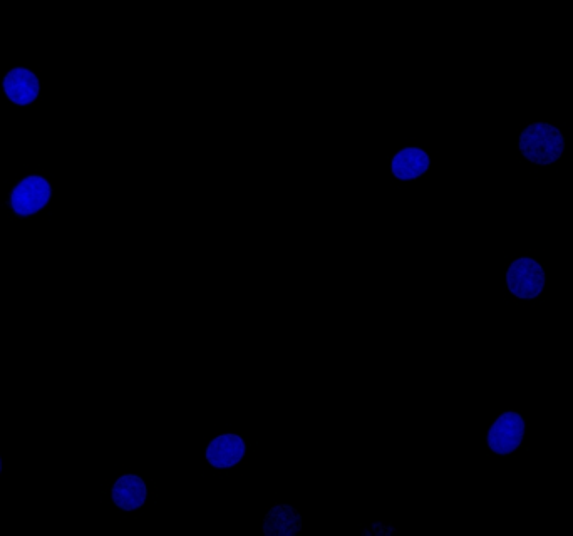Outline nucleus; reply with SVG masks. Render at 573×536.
I'll use <instances>...</instances> for the list:
<instances>
[{
  "instance_id": "10",
  "label": "nucleus",
  "mask_w": 573,
  "mask_h": 536,
  "mask_svg": "<svg viewBox=\"0 0 573 536\" xmlns=\"http://www.w3.org/2000/svg\"><path fill=\"white\" fill-rule=\"evenodd\" d=\"M0 473H2V459H0Z\"/></svg>"
},
{
  "instance_id": "8",
  "label": "nucleus",
  "mask_w": 573,
  "mask_h": 536,
  "mask_svg": "<svg viewBox=\"0 0 573 536\" xmlns=\"http://www.w3.org/2000/svg\"><path fill=\"white\" fill-rule=\"evenodd\" d=\"M431 166V158L421 148H404L393 158V175L399 180H416Z\"/></svg>"
},
{
  "instance_id": "2",
  "label": "nucleus",
  "mask_w": 573,
  "mask_h": 536,
  "mask_svg": "<svg viewBox=\"0 0 573 536\" xmlns=\"http://www.w3.org/2000/svg\"><path fill=\"white\" fill-rule=\"evenodd\" d=\"M506 287L518 299H537L545 289V270L535 258H517L506 272Z\"/></svg>"
},
{
  "instance_id": "9",
  "label": "nucleus",
  "mask_w": 573,
  "mask_h": 536,
  "mask_svg": "<svg viewBox=\"0 0 573 536\" xmlns=\"http://www.w3.org/2000/svg\"><path fill=\"white\" fill-rule=\"evenodd\" d=\"M300 530H302V518L292 506H274L265 516L264 531L267 535H292Z\"/></svg>"
},
{
  "instance_id": "6",
  "label": "nucleus",
  "mask_w": 573,
  "mask_h": 536,
  "mask_svg": "<svg viewBox=\"0 0 573 536\" xmlns=\"http://www.w3.org/2000/svg\"><path fill=\"white\" fill-rule=\"evenodd\" d=\"M4 91L12 103L27 106L39 98L41 83L36 74L26 67H14L4 79Z\"/></svg>"
},
{
  "instance_id": "5",
  "label": "nucleus",
  "mask_w": 573,
  "mask_h": 536,
  "mask_svg": "<svg viewBox=\"0 0 573 536\" xmlns=\"http://www.w3.org/2000/svg\"><path fill=\"white\" fill-rule=\"evenodd\" d=\"M247 454V444L238 434H222L212 439L205 451L208 464L217 469H230L237 466Z\"/></svg>"
},
{
  "instance_id": "4",
  "label": "nucleus",
  "mask_w": 573,
  "mask_h": 536,
  "mask_svg": "<svg viewBox=\"0 0 573 536\" xmlns=\"http://www.w3.org/2000/svg\"><path fill=\"white\" fill-rule=\"evenodd\" d=\"M525 438V419L517 411H506L496 419L488 434V446L495 454L508 456L520 448Z\"/></svg>"
},
{
  "instance_id": "3",
  "label": "nucleus",
  "mask_w": 573,
  "mask_h": 536,
  "mask_svg": "<svg viewBox=\"0 0 573 536\" xmlns=\"http://www.w3.org/2000/svg\"><path fill=\"white\" fill-rule=\"evenodd\" d=\"M51 196V183L42 176L31 175L14 188L9 205L19 217H32L46 208Z\"/></svg>"
},
{
  "instance_id": "1",
  "label": "nucleus",
  "mask_w": 573,
  "mask_h": 536,
  "mask_svg": "<svg viewBox=\"0 0 573 536\" xmlns=\"http://www.w3.org/2000/svg\"><path fill=\"white\" fill-rule=\"evenodd\" d=\"M518 150L535 165H553L565 151V136L560 129L548 123H532L520 134Z\"/></svg>"
},
{
  "instance_id": "7",
  "label": "nucleus",
  "mask_w": 573,
  "mask_h": 536,
  "mask_svg": "<svg viewBox=\"0 0 573 536\" xmlns=\"http://www.w3.org/2000/svg\"><path fill=\"white\" fill-rule=\"evenodd\" d=\"M114 505L118 506L119 510L123 511H136L140 510L141 506L146 503V490L145 481L141 480L138 475H123L113 485L111 490Z\"/></svg>"
}]
</instances>
